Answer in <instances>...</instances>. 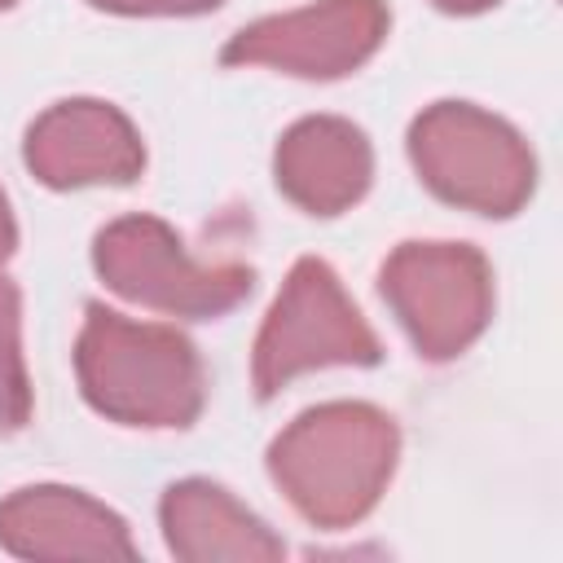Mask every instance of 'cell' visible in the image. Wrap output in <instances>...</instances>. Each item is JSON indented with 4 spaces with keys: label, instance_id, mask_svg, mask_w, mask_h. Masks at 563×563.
Listing matches in <instances>:
<instances>
[{
    "label": "cell",
    "instance_id": "cell-11",
    "mask_svg": "<svg viewBox=\"0 0 563 563\" xmlns=\"http://www.w3.org/2000/svg\"><path fill=\"white\" fill-rule=\"evenodd\" d=\"M158 528L176 559L185 563H273L286 541L224 484L176 479L163 488Z\"/></svg>",
    "mask_w": 563,
    "mask_h": 563
},
{
    "label": "cell",
    "instance_id": "cell-16",
    "mask_svg": "<svg viewBox=\"0 0 563 563\" xmlns=\"http://www.w3.org/2000/svg\"><path fill=\"white\" fill-rule=\"evenodd\" d=\"M13 4H18V0H0V9H13Z\"/></svg>",
    "mask_w": 563,
    "mask_h": 563
},
{
    "label": "cell",
    "instance_id": "cell-6",
    "mask_svg": "<svg viewBox=\"0 0 563 563\" xmlns=\"http://www.w3.org/2000/svg\"><path fill=\"white\" fill-rule=\"evenodd\" d=\"M378 290L427 361L462 356L493 321V268L466 242H400L378 268Z\"/></svg>",
    "mask_w": 563,
    "mask_h": 563
},
{
    "label": "cell",
    "instance_id": "cell-3",
    "mask_svg": "<svg viewBox=\"0 0 563 563\" xmlns=\"http://www.w3.org/2000/svg\"><path fill=\"white\" fill-rule=\"evenodd\" d=\"M418 180L449 207L510 220L537 189V158L519 128L471 101L427 106L405 136Z\"/></svg>",
    "mask_w": 563,
    "mask_h": 563
},
{
    "label": "cell",
    "instance_id": "cell-1",
    "mask_svg": "<svg viewBox=\"0 0 563 563\" xmlns=\"http://www.w3.org/2000/svg\"><path fill=\"white\" fill-rule=\"evenodd\" d=\"M400 427L365 400H325L295 413L268 444V475L312 528H352L387 493Z\"/></svg>",
    "mask_w": 563,
    "mask_h": 563
},
{
    "label": "cell",
    "instance_id": "cell-10",
    "mask_svg": "<svg viewBox=\"0 0 563 563\" xmlns=\"http://www.w3.org/2000/svg\"><path fill=\"white\" fill-rule=\"evenodd\" d=\"M273 180L303 216H343L374 185V145L352 119L308 114L282 132L273 150Z\"/></svg>",
    "mask_w": 563,
    "mask_h": 563
},
{
    "label": "cell",
    "instance_id": "cell-13",
    "mask_svg": "<svg viewBox=\"0 0 563 563\" xmlns=\"http://www.w3.org/2000/svg\"><path fill=\"white\" fill-rule=\"evenodd\" d=\"M88 4L119 18H198L220 9L224 0H88Z\"/></svg>",
    "mask_w": 563,
    "mask_h": 563
},
{
    "label": "cell",
    "instance_id": "cell-9",
    "mask_svg": "<svg viewBox=\"0 0 563 563\" xmlns=\"http://www.w3.org/2000/svg\"><path fill=\"white\" fill-rule=\"evenodd\" d=\"M0 550L18 559H136L123 515L70 484L13 488L0 501Z\"/></svg>",
    "mask_w": 563,
    "mask_h": 563
},
{
    "label": "cell",
    "instance_id": "cell-14",
    "mask_svg": "<svg viewBox=\"0 0 563 563\" xmlns=\"http://www.w3.org/2000/svg\"><path fill=\"white\" fill-rule=\"evenodd\" d=\"M18 251V220H13V211H9V198H4V189H0V268H4V260Z\"/></svg>",
    "mask_w": 563,
    "mask_h": 563
},
{
    "label": "cell",
    "instance_id": "cell-4",
    "mask_svg": "<svg viewBox=\"0 0 563 563\" xmlns=\"http://www.w3.org/2000/svg\"><path fill=\"white\" fill-rule=\"evenodd\" d=\"M383 343L352 303L339 273L303 255L290 264L277 299L268 303L255 347H251V383L260 400H273L299 374L330 365H378Z\"/></svg>",
    "mask_w": 563,
    "mask_h": 563
},
{
    "label": "cell",
    "instance_id": "cell-8",
    "mask_svg": "<svg viewBox=\"0 0 563 563\" xmlns=\"http://www.w3.org/2000/svg\"><path fill=\"white\" fill-rule=\"evenodd\" d=\"M22 158L48 189L132 185L145 172V141L119 106L101 97H66L31 119Z\"/></svg>",
    "mask_w": 563,
    "mask_h": 563
},
{
    "label": "cell",
    "instance_id": "cell-7",
    "mask_svg": "<svg viewBox=\"0 0 563 563\" xmlns=\"http://www.w3.org/2000/svg\"><path fill=\"white\" fill-rule=\"evenodd\" d=\"M387 0H312L246 22L220 48L224 66H264L295 79H343L387 40Z\"/></svg>",
    "mask_w": 563,
    "mask_h": 563
},
{
    "label": "cell",
    "instance_id": "cell-5",
    "mask_svg": "<svg viewBox=\"0 0 563 563\" xmlns=\"http://www.w3.org/2000/svg\"><path fill=\"white\" fill-rule=\"evenodd\" d=\"M92 268L119 299L180 321H216L233 312L255 273L246 264L194 260L180 233L158 216H119L92 238Z\"/></svg>",
    "mask_w": 563,
    "mask_h": 563
},
{
    "label": "cell",
    "instance_id": "cell-12",
    "mask_svg": "<svg viewBox=\"0 0 563 563\" xmlns=\"http://www.w3.org/2000/svg\"><path fill=\"white\" fill-rule=\"evenodd\" d=\"M31 422V374L22 356V295L0 273V435Z\"/></svg>",
    "mask_w": 563,
    "mask_h": 563
},
{
    "label": "cell",
    "instance_id": "cell-15",
    "mask_svg": "<svg viewBox=\"0 0 563 563\" xmlns=\"http://www.w3.org/2000/svg\"><path fill=\"white\" fill-rule=\"evenodd\" d=\"M440 13H453V18H471V13H484V9H493V4H501V0H431Z\"/></svg>",
    "mask_w": 563,
    "mask_h": 563
},
{
    "label": "cell",
    "instance_id": "cell-2",
    "mask_svg": "<svg viewBox=\"0 0 563 563\" xmlns=\"http://www.w3.org/2000/svg\"><path fill=\"white\" fill-rule=\"evenodd\" d=\"M75 374L84 400L141 431H180L207 405V369L198 347L158 321H132L106 303H88L75 339Z\"/></svg>",
    "mask_w": 563,
    "mask_h": 563
}]
</instances>
